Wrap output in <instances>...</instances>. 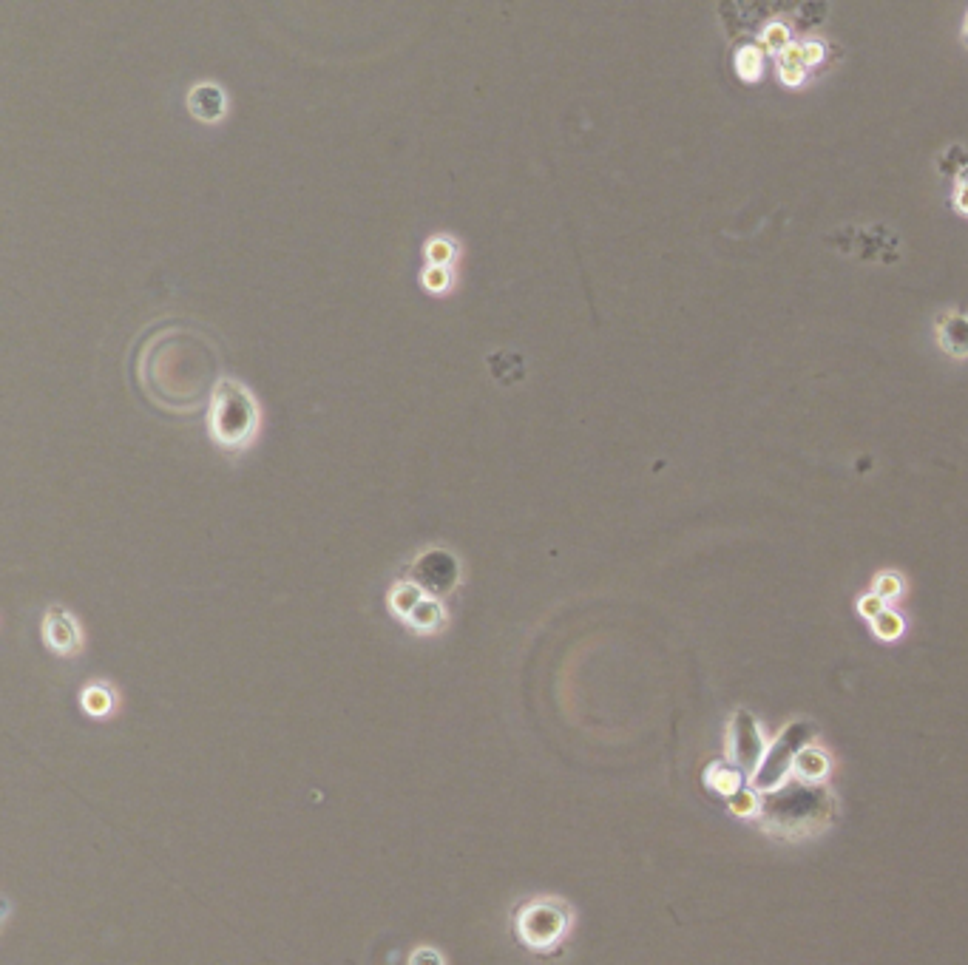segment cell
<instances>
[{
	"mask_svg": "<svg viewBox=\"0 0 968 965\" xmlns=\"http://www.w3.org/2000/svg\"><path fill=\"white\" fill-rule=\"evenodd\" d=\"M262 426V412L245 384L225 378L208 406V435L225 455L247 452Z\"/></svg>",
	"mask_w": 968,
	"mask_h": 965,
	"instance_id": "3957f363",
	"label": "cell"
},
{
	"mask_svg": "<svg viewBox=\"0 0 968 965\" xmlns=\"http://www.w3.org/2000/svg\"><path fill=\"white\" fill-rule=\"evenodd\" d=\"M406 631H412L415 636H440V633L449 628V611L443 605V599L438 597H423L415 611L406 616L404 622Z\"/></svg>",
	"mask_w": 968,
	"mask_h": 965,
	"instance_id": "30bf717a",
	"label": "cell"
},
{
	"mask_svg": "<svg viewBox=\"0 0 968 965\" xmlns=\"http://www.w3.org/2000/svg\"><path fill=\"white\" fill-rule=\"evenodd\" d=\"M872 628H875V633H878L880 639H898L900 633H903V619H900L898 614H892V611H883V614L872 622Z\"/></svg>",
	"mask_w": 968,
	"mask_h": 965,
	"instance_id": "ffe728a7",
	"label": "cell"
},
{
	"mask_svg": "<svg viewBox=\"0 0 968 965\" xmlns=\"http://www.w3.org/2000/svg\"><path fill=\"white\" fill-rule=\"evenodd\" d=\"M455 256H458V245H455L449 236H435V239L426 245V259H429V264L449 267Z\"/></svg>",
	"mask_w": 968,
	"mask_h": 965,
	"instance_id": "2e32d148",
	"label": "cell"
},
{
	"mask_svg": "<svg viewBox=\"0 0 968 965\" xmlns=\"http://www.w3.org/2000/svg\"><path fill=\"white\" fill-rule=\"evenodd\" d=\"M764 750L767 747H764V733H761L758 721L753 719V713L739 710L730 721V733H727V761H730V767H736L750 781V775L756 772L761 758H764Z\"/></svg>",
	"mask_w": 968,
	"mask_h": 965,
	"instance_id": "52a82bcc",
	"label": "cell"
},
{
	"mask_svg": "<svg viewBox=\"0 0 968 965\" xmlns=\"http://www.w3.org/2000/svg\"><path fill=\"white\" fill-rule=\"evenodd\" d=\"M801 54H804V66H812L824 57V49H821V43H807V46H801Z\"/></svg>",
	"mask_w": 968,
	"mask_h": 965,
	"instance_id": "484cf974",
	"label": "cell"
},
{
	"mask_svg": "<svg viewBox=\"0 0 968 965\" xmlns=\"http://www.w3.org/2000/svg\"><path fill=\"white\" fill-rule=\"evenodd\" d=\"M40 636H43V645L52 650L54 656H63V659H74L86 648V633H83L80 619L63 605L46 608L43 622H40Z\"/></svg>",
	"mask_w": 968,
	"mask_h": 965,
	"instance_id": "ba28073f",
	"label": "cell"
},
{
	"mask_svg": "<svg viewBox=\"0 0 968 965\" xmlns=\"http://www.w3.org/2000/svg\"><path fill=\"white\" fill-rule=\"evenodd\" d=\"M401 577L415 582L429 597L446 599L449 594H455L463 582V562L446 545H429L406 562Z\"/></svg>",
	"mask_w": 968,
	"mask_h": 965,
	"instance_id": "8992f818",
	"label": "cell"
},
{
	"mask_svg": "<svg viewBox=\"0 0 968 965\" xmlns=\"http://www.w3.org/2000/svg\"><path fill=\"white\" fill-rule=\"evenodd\" d=\"M858 611H861L866 619H872V622H875V619L886 611V599H880L878 594H866V597L858 602Z\"/></svg>",
	"mask_w": 968,
	"mask_h": 965,
	"instance_id": "603a6c76",
	"label": "cell"
},
{
	"mask_svg": "<svg viewBox=\"0 0 968 965\" xmlns=\"http://www.w3.org/2000/svg\"><path fill=\"white\" fill-rule=\"evenodd\" d=\"M188 111L199 123H222V117L228 114V97L216 83H196L188 91Z\"/></svg>",
	"mask_w": 968,
	"mask_h": 965,
	"instance_id": "9c48e42d",
	"label": "cell"
},
{
	"mask_svg": "<svg viewBox=\"0 0 968 965\" xmlns=\"http://www.w3.org/2000/svg\"><path fill=\"white\" fill-rule=\"evenodd\" d=\"M758 798H761V795L747 784V790L741 787L739 792H733V795H730V809H733L736 815H741V818H750V815H756L758 812Z\"/></svg>",
	"mask_w": 968,
	"mask_h": 965,
	"instance_id": "ac0fdd59",
	"label": "cell"
},
{
	"mask_svg": "<svg viewBox=\"0 0 968 965\" xmlns=\"http://www.w3.org/2000/svg\"><path fill=\"white\" fill-rule=\"evenodd\" d=\"M449 284H452V273H449V267L426 264V270H423V287H426V290H432V293H443V290H449Z\"/></svg>",
	"mask_w": 968,
	"mask_h": 965,
	"instance_id": "d6986e66",
	"label": "cell"
},
{
	"mask_svg": "<svg viewBox=\"0 0 968 965\" xmlns=\"http://www.w3.org/2000/svg\"><path fill=\"white\" fill-rule=\"evenodd\" d=\"M778 69H781L784 83H790V86H795V83H801V80H804V66H801V63H778Z\"/></svg>",
	"mask_w": 968,
	"mask_h": 965,
	"instance_id": "d4e9b609",
	"label": "cell"
},
{
	"mask_svg": "<svg viewBox=\"0 0 968 965\" xmlns=\"http://www.w3.org/2000/svg\"><path fill=\"white\" fill-rule=\"evenodd\" d=\"M875 594L880 599H895L900 594V579L895 574H883L875 585Z\"/></svg>",
	"mask_w": 968,
	"mask_h": 965,
	"instance_id": "cb8c5ba5",
	"label": "cell"
},
{
	"mask_svg": "<svg viewBox=\"0 0 968 965\" xmlns=\"http://www.w3.org/2000/svg\"><path fill=\"white\" fill-rule=\"evenodd\" d=\"M815 738V727L812 721L798 719L790 721L778 736L773 738V744L764 750V758L761 764L756 767V772L750 775V787L758 792V795H767V792H775L778 787H784L790 781V775L795 772V761L798 755L804 753L807 747L812 744Z\"/></svg>",
	"mask_w": 968,
	"mask_h": 965,
	"instance_id": "5b68a950",
	"label": "cell"
},
{
	"mask_svg": "<svg viewBox=\"0 0 968 965\" xmlns=\"http://www.w3.org/2000/svg\"><path fill=\"white\" fill-rule=\"evenodd\" d=\"M406 965H446V957H443V951L435 946H418L409 951Z\"/></svg>",
	"mask_w": 968,
	"mask_h": 965,
	"instance_id": "44dd1931",
	"label": "cell"
},
{
	"mask_svg": "<svg viewBox=\"0 0 968 965\" xmlns=\"http://www.w3.org/2000/svg\"><path fill=\"white\" fill-rule=\"evenodd\" d=\"M795 772H798V778H801V781L821 784V781H824V775L829 772L827 755L821 753V750H812V747H807L804 753L798 755V761H795Z\"/></svg>",
	"mask_w": 968,
	"mask_h": 965,
	"instance_id": "9a60e30c",
	"label": "cell"
},
{
	"mask_svg": "<svg viewBox=\"0 0 968 965\" xmlns=\"http://www.w3.org/2000/svg\"><path fill=\"white\" fill-rule=\"evenodd\" d=\"M423 597H429V594H423V591L418 588V585H415V582H409V579L398 577L395 582H392V588H389V594H387L389 614L395 616L398 622H404L406 616L415 611V605H418Z\"/></svg>",
	"mask_w": 968,
	"mask_h": 965,
	"instance_id": "7c38bea8",
	"label": "cell"
},
{
	"mask_svg": "<svg viewBox=\"0 0 968 965\" xmlns=\"http://www.w3.org/2000/svg\"><path fill=\"white\" fill-rule=\"evenodd\" d=\"M940 324V344L943 350L954 355V358H966L968 355V318L957 316V313H946L937 321Z\"/></svg>",
	"mask_w": 968,
	"mask_h": 965,
	"instance_id": "4fadbf2b",
	"label": "cell"
},
{
	"mask_svg": "<svg viewBox=\"0 0 968 965\" xmlns=\"http://www.w3.org/2000/svg\"><path fill=\"white\" fill-rule=\"evenodd\" d=\"M761 69H764V63H761V52H758L756 46H744V49L739 52V57H736V71H739L747 83H753L758 74H761Z\"/></svg>",
	"mask_w": 968,
	"mask_h": 965,
	"instance_id": "e0dca14e",
	"label": "cell"
},
{
	"mask_svg": "<svg viewBox=\"0 0 968 965\" xmlns=\"http://www.w3.org/2000/svg\"><path fill=\"white\" fill-rule=\"evenodd\" d=\"M574 929V906L557 895H534L511 912L514 940L531 954H554Z\"/></svg>",
	"mask_w": 968,
	"mask_h": 965,
	"instance_id": "277c9868",
	"label": "cell"
},
{
	"mask_svg": "<svg viewBox=\"0 0 968 965\" xmlns=\"http://www.w3.org/2000/svg\"><path fill=\"white\" fill-rule=\"evenodd\" d=\"M957 208L968 213V185H963V188H960V193H957Z\"/></svg>",
	"mask_w": 968,
	"mask_h": 965,
	"instance_id": "4316f807",
	"label": "cell"
},
{
	"mask_svg": "<svg viewBox=\"0 0 968 965\" xmlns=\"http://www.w3.org/2000/svg\"><path fill=\"white\" fill-rule=\"evenodd\" d=\"M764 46H767V52H773V54L787 52V49H790V35H787V29H784L781 23H773V26L764 32Z\"/></svg>",
	"mask_w": 968,
	"mask_h": 965,
	"instance_id": "7402d4cb",
	"label": "cell"
},
{
	"mask_svg": "<svg viewBox=\"0 0 968 965\" xmlns=\"http://www.w3.org/2000/svg\"><path fill=\"white\" fill-rule=\"evenodd\" d=\"M131 381L148 404L176 418L208 409L222 378V347L191 318H162L134 338Z\"/></svg>",
	"mask_w": 968,
	"mask_h": 965,
	"instance_id": "6da1fadb",
	"label": "cell"
},
{
	"mask_svg": "<svg viewBox=\"0 0 968 965\" xmlns=\"http://www.w3.org/2000/svg\"><path fill=\"white\" fill-rule=\"evenodd\" d=\"M80 707L91 719H111L120 710V693L106 679H94V682H86V687L80 690Z\"/></svg>",
	"mask_w": 968,
	"mask_h": 965,
	"instance_id": "8fae6325",
	"label": "cell"
},
{
	"mask_svg": "<svg viewBox=\"0 0 968 965\" xmlns=\"http://www.w3.org/2000/svg\"><path fill=\"white\" fill-rule=\"evenodd\" d=\"M489 367H492V375L500 381V384H514L526 375V364L517 352L500 350L489 355Z\"/></svg>",
	"mask_w": 968,
	"mask_h": 965,
	"instance_id": "5bb4252c",
	"label": "cell"
},
{
	"mask_svg": "<svg viewBox=\"0 0 968 965\" xmlns=\"http://www.w3.org/2000/svg\"><path fill=\"white\" fill-rule=\"evenodd\" d=\"M756 818L775 835L798 838L832 821V792L812 781H787L758 798Z\"/></svg>",
	"mask_w": 968,
	"mask_h": 965,
	"instance_id": "7a4b0ae2",
	"label": "cell"
}]
</instances>
